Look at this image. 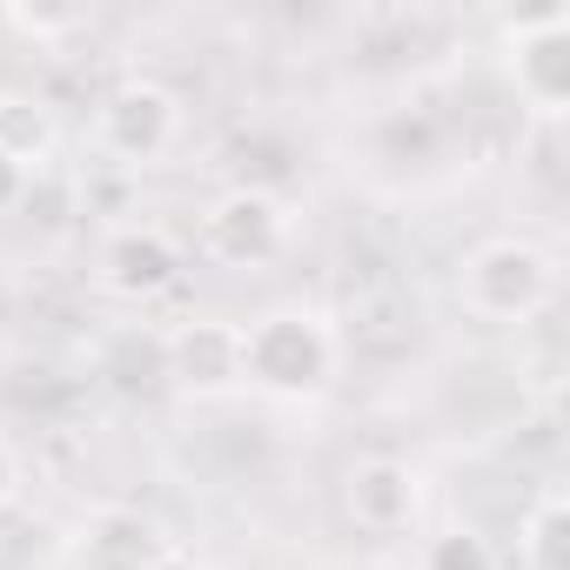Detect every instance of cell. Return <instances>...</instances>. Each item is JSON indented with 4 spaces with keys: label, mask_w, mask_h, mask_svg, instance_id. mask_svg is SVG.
<instances>
[{
    "label": "cell",
    "mask_w": 570,
    "mask_h": 570,
    "mask_svg": "<svg viewBox=\"0 0 570 570\" xmlns=\"http://www.w3.org/2000/svg\"><path fill=\"white\" fill-rule=\"evenodd\" d=\"M336 376V330L316 309H268L242 330V383H255L262 396L303 403L323 396Z\"/></svg>",
    "instance_id": "cell-1"
},
{
    "label": "cell",
    "mask_w": 570,
    "mask_h": 570,
    "mask_svg": "<svg viewBox=\"0 0 570 570\" xmlns=\"http://www.w3.org/2000/svg\"><path fill=\"white\" fill-rule=\"evenodd\" d=\"M456 296L483 323H530L557 296V255L530 235H490L463 255L456 268Z\"/></svg>",
    "instance_id": "cell-2"
},
{
    "label": "cell",
    "mask_w": 570,
    "mask_h": 570,
    "mask_svg": "<svg viewBox=\"0 0 570 570\" xmlns=\"http://www.w3.org/2000/svg\"><path fill=\"white\" fill-rule=\"evenodd\" d=\"M175 135H181V101L148 75L115 81L95 108V141L115 161H161L175 148Z\"/></svg>",
    "instance_id": "cell-3"
},
{
    "label": "cell",
    "mask_w": 570,
    "mask_h": 570,
    "mask_svg": "<svg viewBox=\"0 0 570 570\" xmlns=\"http://www.w3.org/2000/svg\"><path fill=\"white\" fill-rule=\"evenodd\" d=\"M202 248L222 268H268L282 248H289V208H282L268 188H228L208 202L202 215Z\"/></svg>",
    "instance_id": "cell-4"
},
{
    "label": "cell",
    "mask_w": 570,
    "mask_h": 570,
    "mask_svg": "<svg viewBox=\"0 0 570 570\" xmlns=\"http://www.w3.org/2000/svg\"><path fill=\"white\" fill-rule=\"evenodd\" d=\"M503 61H510V81L517 95L557 121L563 101H570V8H543V14H523L510 35H503Z\"/></svg>",
    "instance_id": "cell-5"
},
{
    "label": "cell",
    "mask_w": 570,
    "mask_h": 570,
    "mask_svg": "<svg viewBox=\"0 0 570 570\" xmlns=\"http://www.w3.org/2000/svg\"><path fill=\"white\" fill-rule=\"evenodd\" d=\"M161 350H168V383L181 396L215 403V396H235L242 390V330L235 323L195 316L175 336H161Z\"/></svg>",
    "instance_id": "cell-6"
},
{
    "label": "cell",
    "mask_w": 570,
    "mask_h": 570,
    "mask_svg": "<svg viewBox=\"0 0 570 570\" xmlns=\"http://www.w3.org/2000/svg\"><path fill=\"white\" fill-rule=\"evenodd\" d=\"M181 282V248L155 222H128L101 242V289L121 303H155Z\"/></svg>",
    "instance_id": "cell-7"
},
{
    "label": "cell",
    "mask_w": 570,
    "mask_h": 570,
    "mask_svg": "<svg viewBox=\"0 0 570 570\" xmlns=\"http://www.w3.org/2000/svg\"><path fill=\"white\" fill-rule=\"evenodd\" d=\"M343 510H350L356 530L396 537L423 517V476L403 456H356L350 476H343Z\"/></svg>",
    "instance_id": "cell-8"
},
{
    "label": "cell",
    "mask_w": 570,
    "mask_h": 570,
    "mask_svg": "<svg viewBox=\"0 0 570 570\" xmlns=\"http://www.w3.org/2000/svg\"><path fill=\"white\" fill-rule=\"evenodd\" d=\"M168 557V537L128 510V503H101L75 523V543H68V563L75 570H155Z\"/></svg>",
    "instance_id": "cell-9"
},
{
    "label": "cell",
    "mask_w": 570,
    "mask_h": 570,
    "mask_svg": "<svg viewBox=\"0 0 570 570\" xmlns=\"http://www.w3.org/2000/svg\"><path fill=\"white\" fill-rule=\"evenodd\" d=\"M55 148V115H48V101L41 95H0V155L8 161H41Z\"/></svg>",
    "instance_id": "cell-10"
},
{
    "label": "cell",
    "mask_w": 570,
    "mask_h": 570,
    "mask_svg": "<svg viewBox=\"0 0 570 570\" xmlns=\"http://www.w3.org/2000/svg\"><path fill=\"white\" fill-rule=\"evenodd\" d=\"M101 376H108L121 396H141V390L168 383V350H161V336H141V330L115 336V343L101 350Z\"/></svg>",
    "instance_id": "cell-11"
},
{
    "label": "cell",
    "mask_w": 570,
    "mask_h": 570,
    "mask_svg": "<svg viewBox=\"0 0 570 570\" xmlns=\"http://www.w3.org/2000/svg\"><path fill=\"white\" fill-rule=\"evenodd\" d=\"M523 570H570V503L557 490L523 517Z\"/></svg>",
    "instance_id": "cell-12"
},
{
    "label": "cell",
    "mask_w": 570,
    "mask_h": 570,
    "mask_svg": "<svg viewBox=\"0 0 570 570\" xmlns=\"http://www.w3.org/2000/svg\"><path fill=\"white\" fill-rule=\"evenodd\" d=\"M416 570H497V550H490L483 530L450 523V530H436V537L423 543V563H416Z\"/></svg>",
    "instance_id": "cell-13"
},
{
    "label": "cell",
    "mask_w": 570,
    "mask_h": 570,
    "mask_svg": "<svg viewBox=\"0 0 570 570\" xmlns=\"http://www.w3.org/2000/svg\"><path fill=\"white\" fill-rule=\"evenodd\" d=\"M8 28H21V35H35V41H55V35H75V28H88V14L81 8H8Z\"/></svg>",
    "instance_id": "cell-14"
},
{
    "label": "cell",
    "mask_w": 570,
    "mask_h": 570,
    "mask_svg": "<svg viewBox=\"0 0 570 570\" xmlns=\"http://www.w3.org/2000/svg\"><path fill=\"white\" fill-rule=\"evenodd\" d=\"M28 195V168L21 161H8V155H0V208H14Z\"/></svg>",
    "instance_id": "cell-15"
},
{
    "label": "cell",
    "mask_w": 570,
    "mask_h": 570,
    "mask_svg": "<svg viewBox=\"0 0 570 570\" xmlns=\"http://www.w3.org/2000/svg\"><path fill=\"white\" fill-rule=\"evenodd\" d=\"M21 497V463H14V450L8 443H0V510H8Z\"/></svg>",
    "instance_id": "cell-16"
},
{
    "label": "cell",
    "mask_w": 570,
    "mask_h": 570,
    "mask_svg": "<svg viewBox=\"0 0 570 570\" xmlns=\"http://www.w3.org/2000/svg\"><path fill=\"white\" fill-rule=\"evenodd\" d=\"M155 570H195V563H188V557H175V550H168V557H161V563H155Z\"/></svg>",
    "instance_id": "cell-17"
},
{
    "label": "cell",
    "mask_w": 570,
    "mask_h": 570,
    "mask_svg": "<svg viewBox=\"0 0 570 570\" xmlns=\"http://www.w3.org/2000/svg\"><path fill=\"white\" fill-rule=\"evenodd\" d=\"M61 570H75V563H61Z\"/></svg>",
    "instance_id": "cell-18"
}]
</instances>
